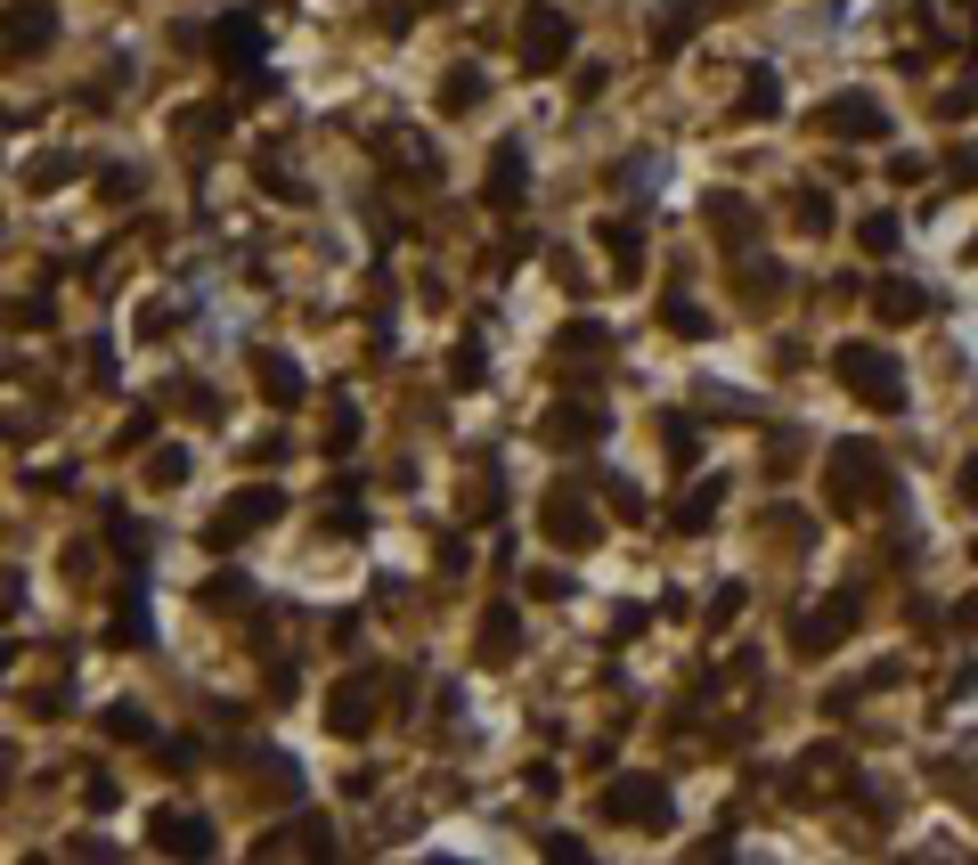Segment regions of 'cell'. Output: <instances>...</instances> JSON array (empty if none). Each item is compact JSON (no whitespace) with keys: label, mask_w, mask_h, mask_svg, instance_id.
<instances>
[{"label":"cell","mask_w":978,"mask_h":865,"mask_svg":"<svg viewBox=\"0 0 978 865\" xmlns=\"http://www.w3.org/2000/svg\"><path fill=\"white\" fill-rule=\"evenodd\" d=\"M563 57H571V17L547 9V0H530V9H523V66L530 74H555Z\"/></svg>","instance_id":"5"},{"label":"cell","mask_w":978,"mask_h":865,"mask_svg":"<svg viewBox=\"0 0 978 865\" xmlns=\"http://www.w3.org/2000/svg\"><path fill=\"white\" fill-rule=\"evenodd\" d=\"M603 254H612V270H620V286H636L644 278V229H636V221H603Z\"/></svg>","instance_id":"15"},{"label":"cell","mask_w":978,"mask_h":865,"mask_svg":"<svg viewBox=\"0 0 978 865\" xmlns=\"http://www.w3.org/2000/svg\"><path fill=\"white\" fill-rule=\"evenodd\" d=\"M710 221H718V229H751V204H742V196H710Z\"/></svg>","instance_id":"32"},{"label":"cell","mask_w":978,"mask_h":865,"mask_svg":"<svg viewBox=\"0 0 978 865\" xmlns=\"http://www.w3.org/2000/svg\"><path fill=\"white\" fill-rule=\"evenodd\" d=\"M148 482L163 490V482H189V449H155L148 458Z\"/></svg>","instance_id":"30"},{"label":"cell","mask_w":978,"mask_h":865,"mask_svg":"<svg viewBox=\"0 0 978 865\" xmlns=\"http://www.w3.org/2000/svg\"><path fill=\"white\" fill-rule=\"evenodd\" d=\"M538 523H547V540L555 547H595V514L588 506H579V490H555V499H547V514H538Z\"/></svg>","instance_id":"10"},{"label":"cell","mask_w":978,"mask_h":865,"mask_svg":"<svg viewBox=\"0 0 978 865\" xmlns=\"http://www.w3.org/2000/svg\"><path fill=\"white\" fill-rule=\"evenodd\" d=\"M107 196H115V204L139 196V172H131V163H115V172H107Z\"/></svg>","instance_id":"34"},{"label":"cell","mask_w":978,"mask_h":865,"mask_svg":"<svg viewBox=\"0 0 978 865\" xmlns=\"http://www.w3.org/2000/svg\"><path fill=\"white\" fill-rule=\"evenodd\" d=\"M9 327H33V335H41V327H50V302H17Z\"/></svg>","instance_id":"36"},{"label":"cell","mask_w":978,"mask_h":865,"mask_svg":"<svg viewBox=\"0 0 978 865\" xmlns=\"http://www.w3.org/2000/svg\"><path fill=\"white\" fill-rule=\"evenodd\" d=\"M9 776H17V759H9V744H0V792H9Z\"/></svg>","instance_id":"38"},{"label":"cell","mask_w":978,"mask_h":865,"mask_svg":"<svg viewBox=\"0 0 978 865\" xmlns=\"http://www.w3.org/2000/svg\"><path fill=\"white\" fill-rule=\"evenodd\" d=\"M326 727H335V735H367V727H376L367 677H343V686H335V703H326Z\"/></svg>","instance_id":"14"},{"label":"cell","mask_w":978,"mask_h":865,"mask_svg":"<svg viewBox=\"0 0 978 865\" xmlns=\"http://www.w3.org/2000/svg\"><path fill=\"white\" fill-rule=\"evenodd\" d=\"M482 376H490V367H482V335H465V343H456V360H449V384H456V393H473Z\"/></svg>","instance_id":"24"},{"label":"cell","mask_w":978,"mask_h":865,"mask_svg":"<svg viewBox=\"0 0 978 865\" xmlns=\"http://www.w3.org/2000/svg\"><path fill=\"white\" fill-rule=\"evenodd\" d=\"M799 229H816V237L831 229V196H816V189H807V196H799Z\"/></svg>","instance_id":"33"},{"label":"cell","mask_w":978,"mask_h":865,"mask_svg":"<svg viewBox=\"0 0 978 865\" xmlns=\"http://www.w3.org/2000/svg\"><path fill=\"white\" fill-rule=\"evenodd\" d=\"M221 57L228 66H254L261 57V17H221Z\"/></svg>","instance_id":"20"},{"label":"cell","mask_w":978,"mask_h":865,"mask_svg":"<svg viewBox=\"0 0 978 865\" xmlns=\"http://www.w3.org/2000/svg\"><path fill=\"white\" fill-rule=\"evenodd\" d=\"M603 343H612V335H603L595 319H571L563 335H555V352H603Z\"/></svg>","instance_id":"28"},{"label":"cell","mask_w":978,"mask_h":865,"mask_svg":"<svg viewBox=\"0 0 978 865\" xmlns=\"http://www.w3.org/2000/svg\"><path fill=\"white\" fill-rule=\"evenodd\" d=\"M848 629H857V588H840V596H824L816 612H799L791 645H799V653H831V645H848Z\"/></svg>","instance_id":"7"},{"label":"cell","mask_w":978,"mask_h":865,"mask_svg":"<svg viewBox=\"0 0 978 865\" xmlns=\"http://www.w3.org/2000/svg\"><path fill=\"white\" fill-rule=\"evenodd\" d=\"M669 458H677V466H694V458H701V432L685 425V417H669Z\"/></svg>","instance_id":"31"},{"label":"cell","mask_w":978,"mask_h":865,"mask_svg":"<svg viewBox=\"0 0 978 865\" xmlns=\"http://www.w3.org/2000/svg\"><path fill=\"white\" fill-rule=\"evenodd\" d=\"M148 841H155V850H172V857H213V825H204V816H163L155 809Z\"/></svg>","instance_id":"11"},{"label":"cell","mask_w":978,"mask_h":865,"mask_svg":"<svg viewBox=\"0 0 978 865\" xmlns=\"http://www.w3.org/2000/svg\"><path fill=\"white\" fill-rule=\"evenodd\" d=\"M66 180H74V156H41L33 172H25V189H41V196H50V189H66Z\"/></svg>","instance_id":"27"},{"label":"cell","mask_w":978,"mask_h":865,"mask_svg":"<svg viewBox=\"0 0 978 865\" xmlns=\"http://www.w3.org/2000/svg\"><path fill=\"white\" fill-rule=\"evenodd\" d=\"M799 759H807V768L791 776V792H840V784H848V768H840V751H831V744L799 751Z\"/></svg>","instance_id":"19"},{"label":"cell","mask_w":978,"mask_h":865,"mask_svg":"<svg viewBox=\"0 0 978 865\" xmlns=\"http://www.w3.org/2000/svg\"><path fill=\"white\" fill-rule=\"evenodd\" d=\"M523 196H530V180H523V139H506V148H497V163H490V204H497V213H514Z\"/></svg>","instance_id":"16"},{"label":"cell","mask_w":978,"mask_h":865,"mask_svg":"<svg viewBox=\"0 0 978 865\" xmlns=\"http://www.w3.org/2000/svg\"><path fill=\"white\" fill-rule=\"evenodd\" d=\"M963 506H978V458L963 466Z\"/></svg>","instance_id":"37"},{"label":"cell","mask_w":978,"mask_h":865,"mask_svg":"<svg viewBox=\"0 0 978 865\" xmlns=\"http://www.w3.org/2000/svg\"><path fill=\"white\" fill-rule=\"evenodd\" d=\"M538 432H547L555 449H595V432H603V408H595V401H555Z\"/></svg>","instance_id":"9"},{"label":"cell","mask_w":978,"mask_h":865,"mask_svg":"<svg viewBox=\"0 0 978 865\" xmlns=\"http://www.w3.org/2000/svg\"><path fill=\"white\" fill-rule=\"evenodd\" d=\"M857 245H864L872 261H881V254H898V221H889V213H864V221H857Z\"/></svg>","instance_id":"25"},{"label":"cell","mask_w":978,"mask_h":865,"mask_svg":"<svg viewBox=\"0 0 978 865\" xmlns=\"http://www.w3.org/2000/svg\"><path fill=\"white\" fill-rule=\"evenodd\" d=\"M831 367H840V384H848L864 408H889V417L905 408V376H898V360H889L881 343H840V352H831Z\"/></svg>","instance_id":"2"},{"label":"cell","mask_w":978,"mask_h":865,"mask_svg":"<svg viewBox=\"0 0 978 865\" xmlns=\"http://www.w3.org/2000/svg\"><path fill=\"white\" fill-rule=\"evenodd\" d=\"M872 311H881L889 327H913V319L929 311V302H922V286H905V278H881V286H872Z\"/></svg>","instance_id":"18"},{"label":"cell","mask_w":978,"mask_h":865,"mask_svg":"<svg viewBox=\"0 0 978 865\" xmlns=\"http://www.w3.org/2000/svg\"><path fill=\"white\" fill-rule=\"evenodd\" d=\"M603 816H612V825L660 833L669 825V784H660V776H620V784H603Z\"/></svg>","instance_id":"4"},{"label":"cell","mask_w":978,"mask_h":865,"mask_svg":"<svg viewBox=\"0 0 978 865\" xmlns=\"http://www.w3.org/2000/svg\"><path fill=\"white\" fill-rule=\"evenodd\" d=\"M107 735H115V744H148L155 727H148V711H139V703H115L107 711Z\"/></svg>","instance_id":"26"},{"label":"cell","mask_w":978,"mask_h":865,"mask_svg":"<svg viewBox=\"0 0 978 865\" xmlns=\"http://www.w3.org/2000/svg\"><path fill=\"white\" fill-rule=\"evenodd\" d=\"M473 653H482L490 670L523 653V621H514V605H490V612H482V637H473Z\"/></svg>","instance_id":"12"},{"label":"cell","mask_w":978,"mask_h":865,"mask_svg":"<svg viewBox=\"0 0 978 865\" xmlns=\"http://www.w3.org/2000/svg\"><path fill=\"white\" fill-rule=\"evenodd\" d=\"M742 115H751V122H766V115H783V82L775 74H742Z\"/></svg>","instance_id":"21"},{"label":"cell","mask_w":978,"mask_h":865,"mask_svg":"<svg viewBox=\"0 0 978 865\" xmlns=\"http://www.w3.org/2000/svg\"><path fill=\"white\" fill-rule=\"evenodd\" d=\"M278 514H286V490L254 482V490H237V506H221L213 523H204V547H237V540H254L261 523H278Z\"/></svg>","instance_id":"3"},{"label":"cell","mask_w":978,"mask_h":865,"mask_svg":"<svg viewBox=\"0 0 978 865\" xmlns=\"http://www.w3.org/2000/svg\"><path fill=\"white\" fill-rule=\"evenodd\" d=\"M701 17H710V0H669V9L653 17V50H660V57H669V50H685V33H694Z\"/></svg>","instance_id":"17"},{"label":"cell","mask_w":978,"mask_h":865,"mask_svg":"<svg viewBox=\"0 0 978 865\" xmlns=\"http://www.w3.org/2000/svg\"><path fill=\"white\" fill-rule=\"evenodd\" d=\"M172 327H180V311H155V302L139 311V335H148V343H155V335H172Z\"/></svg>","instance_id":"35"},{"label":"cell","mask_w":978,"mask_h":865,"mask_svg":"<svg viewBox=\"0 0 978 865\" xmlns=\"http://www.w3.org/2000/svg\"><path fill=\"white\" fill-rule=\"evenodd\" d=\"M718 499H726V482H718V473H710V482H701L694 499L677 506V531H710V514H718Z\"/></svg>","instance_id":"23"},{"label":"cell","mask_w":978,"mask_h":865,"mask_svg":"<svg viewBox=\"0 0 978 865\" xmlns=\"http://www.w3.org/2000/svg\"><path fill=\"white\" fill-rule=\"evenodd\" d=\"M482 90H490V82H482V66H449V82H441V107H449V115H465Z\"/></svg>","instance_id":"22"},{"label":"cell","mask_w":978,"mask_h":865,"mask_svg":"<svg viewBox=\"0 0 978 865\" xmlns=\"http://www.w3.org/2000/svg\"><path fill=\"white\" fill-rule=\"evenodd\" d=\"M57 41V9L50 0H9V9H0V50L9 57H41Z\"/></svg>","instance_id":"8"},{"label":"cell","mask_w":978,"mask_h":865,"mask_svg":"<svg viewBox=\"0 0 978 865\" xmlns=\"http://www.w3.org/2000/svg\"><path fill=\"white\" fill-rule=\"evenodd\" d=\"M824 490H831V506L840 514H857V506H872V499H889V466H881V449L872 441H840L824 458Z\"/></svg>","instance_id":"1"},{"label":"cell","mask_w":978,"mask_h":865,"mask_svg":"<svg viewBox=\"0 0 978 865\" xmlns=\"http://www.w3.org/2000/svg\"><path fill=\"white\" fill-rule=\"evenodd\" d=\"M660 319H669V335H694V343L710 335V311H694V302H685V295H677V302H669V311H660Z\"/></svg>","instance_id":"29"},{"label":"cell","mask_w":978,"mask_h":865,"mask_svg":"<svg viewBox=\"0 0 978 865\" xmlns=\"http://www.w3.org/2000/svg\"><path fill=\"white\" fill-rule=\"evenodd\" d=\"M254 384H261L269 408H294L302 401V367L286 360V352H254Z\"/></svg>","instance_id":"13"},{"label":"cell","mask_w":978,"mask_h":865,"mask_svg":"<svg viewBox=\"0 0 978 865\" xmlns=\"http://www.w3.org/2000/svg\"><path fill=\"white\" fill-rule=\"evenodd\" d=\"M816 131H831V139H889V107L864 98V90H840V98L816 107Z\"/></svg>","instance_id":"6"}]
</instances>
